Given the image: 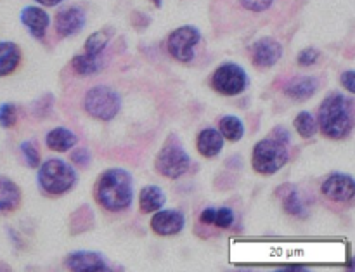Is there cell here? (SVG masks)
<instances>
[{
	"label": "cell",
	"instance_id": "6da1fadb",
	"mask_svg": "<svg viewBox=\"0 0 355 272\" xmlns=\"http://www.w3.org/2000/svg\"><path fill=\"white\" fill-rule=\"evenodd\" d=\"M97 205L107 212H125L134 200V179L123 169H110L99 176L94 189Z\"/></svg>",
	"mask_w": 355,
	"mask_h": 272
},
{
	"label": "cell",
	"instance_id": "7a4b0ae2",
	"mask_svg": "<svg viewBox=\"0 0 355 272\" xmlns=\"http://www.w3.org/2000/svg\"><path fill=\"white\" fill-rule=\"evenodd\" d=\"M318 128L333 141H342L352 130V99L340 92L324 97L318 111Z\"/></svg>",
	"mask_w": 355,
	"mask_h": 272
},
{
	"label": "cell",
	"instance_id": "3957f363",
	"mask_svg": "<svg viewBox=\"0 0 355 272\" xmlns=\"http://www.w3.org/2000/svg\"><path fill=\"white\" fill-rule=\"evenodd\" d=\"M38 186L49 196H62L76 184V172L69 163L51 158L38 169Z\"/></svg>",
	"mask_w": 355,
	"mask_h": 272
},
{
	"label": "cell",
	"instance_id": "277c9868",
	"mask_svg": "<svg viewBox=\"0 0 355 272\" xmlns=\"http://www.w3.org/2000/svg\"><path fill=\"white\" fill-rule=\"evenodd\" d=\"M290 160L288 144H283L274 137H266L257 142L252 155V167L260 176H274Z\"/></svg>",
	"mask_w": 355,
	"mask_h": 272
},
{
	"label": "cell",
	"instance_id": "5b68a950",
	"mask_svg": "<svg viewBox=\"0 0 355 272\" xmlns=\"http://www.w3.org/2000/svg\"><path fill=\"white\" fill-rule=\"evenodd\" d=\"M83 108L87 114L99 121H110L120 113L121 110V97L114 89L107 85L92 87L85 94L83 99Z\"/></svg>",
	"mask_w": 355,
	"mask_h": 272
},
{
	"label": "cell",
	"instance_id": "8992f818",
	"mask_svg": "<svg viewBox=\"0 0 355 272\" xmlns=\"http://www.w3.org/2000/svg\"><path fill=\"white\" fill-rule=\"evenodd\" d=\"M155 169L162 177L177 180L186 176L187 170L191 169V156L179 142L166 141V144L159 149L156 156Z\"/></svg>",
	"mask_w": 355,
	"mask_h": 272
},
{
	"label": "cell",
	"instance_id": "52a82bcc",
	"mask_svg": "<svg viewBox=\"0 0 355 272\" xmlns=\"http://www.w3.org/2000/svg\"><path fill=\"white\" fill-rule=\"evenodd\" d=\"M250 80L245 69L236 62H224L214 71L210 78V85L220 96L232 97L239 96L246 90Z\"/></svg>",
	"mask_w": 355,
	"mask_h": 272
},
{
	"label": "cell",
	"instance_id": "ba28073f",
	"mask_svg": "<svg viewBox=\"0 0 355 272\" xmlns=\"http://www.w3.org/2000/svg\"><path fill=\"white\" fill-rule=\"evenodd\" d=\"M201 31L200 28L184 24L170 33L166 47H168L170 56L180 62H189L194 58V49L200 44Z\"/></svg>",
	"mask_w": 355,
	"mask_h": 272
},
{
	"label": "cell",
	"instance_id": "9c48e42d",
	"mask_svg": "<svg viewBox=\"0 0 355 272\" xmlns=\"http://www.w3.org/2000/svg\"><path fill=\"white\" fill-rule=\"evenodd\" d=\"M321 193L331 201L338 203H350L355 194V182L354 177L349 173L335 172L329 177H326L324 182L321 184Z\"/></svg>",
	"mask_w": 355,
	"mask_h": 272
},
{
	"label": "cell",
	"instance_id": "30bf717a",
	"mask_svg": "<svg viewBox=\"0 0 355 272\" xmlns=\"http://www.w3.org/2000/svg\"><path fill=\"white\" fill-rule=\"evenodd\" d=\"M283 56V45L272 37H263L257 40L252 47V61L257 68H272Z\"/></svg>",
	"mask_w": 355,
	"mask_h": 272
},
{
	"label": "cell",
	"instance_id": "8fae6325",
	"mask_svg": "<svg viewBox=\"0 0 355 272\" xmlns=\"http://www.w3.org/2000/svg\"><path fill=\"white\" fill-rule=\"evenodd\" d=\"M186 217L179 210H156L151 219V229L158 236H175L182 232Z\"/></svg>",
	"mask_w": 355,
	"mask_h": 272
},
{
	"label": "cell",
	"instance_id": "7c38bea8",
	"mask_svg": "<svg viewBox=\"0 0 355 272\" xmlns=\"http://www.w3.org/2000/svg\"><path fill=\"white\" fill-rule=\"evenodd\" d=\"M87 24L85 12L80 7H66L55 14L54 26L59 37H73Z\"/></svg>",
	"mask_w": 355,
	"mask_h": 272
},
{
	"label": "cell",
	"instance_id": "4fadbf2b",
	"mask_svg": "<svg viewBox=\"0 0 355 272\" xmlns=\"http://www.w3.org/2000/svg\"><path fill=\"white\" fill-rule=\"evenodd\" d=\"M64 266L73 272H107L106 259L96 252H75L66 257Z\"/></svg>",
	"mask_w": 355,
	"mask_h": 272
},
{
	"label": "cell",
	"instance_id": "5bb4252c",
	"mask_svg": "<svg viewBox=\"0 0 355 272\" xmlns=\"http://www.w3.org/2000/svg\"><path fill=\"white\" fill-rule=\"evenodd\" d=\"M21 23L30 30L35 38H44L49 24H51V16L44 9L37 6H28L21 10Z\"/></svg>",
	"mask_w": 355,
	"mask_h": 272
},
{
	"label": "cell",
	"instance_id": "9a60e30c",
	"mask_svg": "<svg viewBox=\"0 0 355 272\" xmlns=\"http://www.w3.org/2000/svg\"><path fill=\"white\" fill-rule=\"evenodd\" d=\"M319 90V80L314 76H295L284 85V94L293 101H307Z\"/></svg>",
	"mask_w": 355,
	"mask_h": 272
},
{
	"label": "cell",
	"instance_id": "2e32d148",
	"mask_svg": "<svg viewBox=\"0 0 355 272\" xmlns=\"http://www.w3.org/2000/svg\"><path fill=\"white\" fill-rule=\"evenodd\" d=\"M196 148L198 153L205 158H215L224 149V137L217 128H205L198 134Z\"/></svg>",
	"mask_w": 355,
	"mask_h": 272
},
{
	"label": "cell",
	"instance_id": "e0dca14e",
	"mask_svg": "<svg viewBox=\"0 0 355 272\" xmlns=\"http://www.w3.org/2000/svg\"><path fill=\"white\" fill-rule=\"evenodd\" d=\"M21 200H23V194H21L19 186L7 177H0V212L2 214L16 212Z\"/></svg>",
	"mask_w": 355,
	"mask_h": 272
},
{
	"label": "cell",
	"instance_id": "ac0fdd59",
	"mask_svg": "<svg viewBox=\"0 0 355 272\" xmlns=\"http://www.w3.org/2000/svg\"><path fill=\"white\" fill-rule=\"evenodd\" d=\"M76 142H78L76 135L66 127H55L45 135V144H47L51 151L55 153L69 151L71 148H75Z\"/></svg>",
	"mask_w": 355,
	"mask_h": 272
},
{
	"label": "cell",
	"instance_id": "d6986e66",
	"mask_svg": "<svg viewBox=\"0 0 355 272\" xmlns=\"http://www.w3.org/2000/svg\"><path fill=\"white\" fill-rule=\"evenodd\" d=\"M166 196L162 187L146 186L139 193V210L141 214H155L156 210L163 208Z\"/></svg>",
	"mask_w": 355,
	"mask_h": 272
},
{
	"label": "cell",
	"instance_id": "ffe728a7",
	"mask_svg": "<svg viewBox=\"0 0 355 272\" xmlns=\"http://www.w3.org/2000/svg\"><path fill=\"white\" fill-rule=\"evenodd\" d=\"M234 212L227 207L220 208H205L200 214V222L205 226H215V228L227 229L234 224Z\"/></svg>",
	"mask_w": 355,
	"mask_h": 272
},
{
	"label": "cell",
	"instance_id": "44dd1931",
	"mask_svg": "<svg viewBox=\"0 0 355 272\" xmlns=\"http://www.w3.org/2000/svg\"><path fill=\"white\" fill-rule=\"evenodd\" d=\"M21 62V49L14 42H0V76L16 71Z\"/></svg>",
	"mask_w": 355,
	"mask_h": 272
},
{
	"label": "cell",
	"instance_id": "7402d4cb",
	"mask_svg": "<svg viewBox=\"0 0 355 272\" xmlns=\"http://www.w3.org/2000/svg\"><path fill=\"white\" fill-rule=\"evenodd\" d=\"M73 69H75L78 75L89 76V75H96L99 73L101 69L104 68V58L103 54L101 56H90V54H76L71 61Z\"/></svg>",
	"mask_w": 355,
	"mask_h": 272
},
{
	"label": "cell",
	"instance_id": "603a6c76",
	"mask_svg": "<svg viewBox=\"0 0 355 272\" xmlns=\"http://www.w3.org/2000/svg\"><path fill=\"white\" fill-rule=\"evenodd\" d=\"M218 132L222 134V137L227 139L231 142L241 141L243 135H245V125L234 114H225L218 121Z\"/></svg>",
	"mask_w": 355,
	"mask_h": 272
},
{
	"label": "cell",
	"instance_id": "cb8c5ba5",
	"mask_svg": "<svg viewBox=\"0 0 355 272\" xmlns=\"http://www.w3.org/2000/svg\"><path fill=\"white\" fill-rule=\"evenodd\" d=\"M293 127L302 139L314 137L315 132L319 130L318 120H315V117L311 111H302V113H298L293 121Z\"/></svg>",
	"mask_w": 355,
	"mask_h": 272
},
{
	"label": "cell",
	"instance_id": "d4e9b609",
	"mask_svg": "<svg viewBox=\"0 0 355 272\" xmlns=\"http://www.w3.org/2000/svg\"><path fill=\"white\" fill-rule=\"evenodd\" d=\"M110 40H111V31L107 30L94 31V33L85 40V54L101 56L104 52V49L107 47V44H110Z\"/></svg>",
	"mask_w": 355,
	"mask_h": 272
},
{
	"label": "cell",
	"instance_id": "484cf974",
	"mask_svg": "<svg viewBox=\"0 0 355 272\" xmlns=\"http://www.w3.org/2000/svg\"><path fill=\"white\" fill-rule=\"evenodd\" d=\"M283 208L288 215H293V217H305V205L302 200L300 193L297 189H291L286 196L283 198Z\"/></svg>",
	"mask_w": 355,
	"mask_h": 272
},
{
	"label": "cell",
	"instance_id": "4316f807",
	"mask_svg": "<svg viewBox=\"0 0 355 272\" xmlns=\"http://www.w3.org/2000/svg\"><path fill=\"white\" fill-rule=\"evenodd\" d=\"M17 121V108L12 103L0 104V127L12 128Z\"/></svg>",
	"mask_w": 355,
	"mask_h": 272
},
{
	"label": "cell",
	"instance_id": "83f0119b",
	"mask_svg": "<svg viewBox=\"0 0 355 272\" xmlns=\"http://www.w3.org/2000/svg\"><path fill=\"white\" fill-rule=\"evenodd\" d=\"M21 153H23L28 167H31V169H38V165H40V151H38L37 146H35L33 142L24 141L23 144H21Z\"/></svg>",
	"mask_w": 355,
	"mask_h": 272
},
{
	"label": "cell",
	"instance_id": "f1b7e54d",
	"mask_svg": "<svg viewBox=\"0 0 355 272\" xmlns=\"http://www.w3.org/2000/svg\"><path fill=\"white\" fill-rule=\"evenodd\" d=\"M319 58H321V54H319L318 49L307 47L297 56V62L302 68H311V66H314L319 61Z\"/></svg>",
	"mask_w": 355,
	"mask_h": 272
},
{
	"label": "cell",
	"instance_id": "f546056e",
	"mask_svg": "<svg viewBox=\"0 0 355 272\" xmlns=\"http://www.w3.org/2000/svg\"><path fill=\"white\" fill-rule=\"evenodd\" d=\"M239 3L252 12H263V10L272 7L274 0H239Z\"/></svg>",
	"mask_w": 355,
	"mask_h": 272
},
{
	"label": "cell",
	"instance_id": "4dcf8cb0",
	"mask_svg": "<svg viewBox=\"0 0 355 272\" xmlns=\"http://www.w3.org/2000/svg\"><path fill=\"white\" fill-rule=\"evenodd\" d=\"M90 160H92V156H90L89 149H85V148L76 149V151H73V155H71V162L75 163L76 167H80V169H87L90 163Z\"/></svg>",
	"mask_w": 355,
	"mask_h": 272
},
{
	"label": "cell",
	"instance_id": "1f68e13d",
	"mask_svg": "<svg viewBox=\"0 0 355 272\" xmlns=\"http://www.w3.org/2000/svg\"><path fill=\"white\" fill-rule=\"evenodd\" d=\"M270 137L277 139V141L283 142V144H290V141H291L290 132H288L284 127H276V128H274V130L270 132Z\"/></svg>",
	"mask_w": 355,
	"mask_h": 272
},
{
	"label": "cell",
	"instance_id": "d6a6232c",
	"mask_svg": "<svg viewBox=\"0 0 355 272\" xmlns=\"http://www.w3.org/2000/svg\"><path fill=\"white\" fill-rule=\"evenodd\" d=\"M354 78H355V73L352 71V69H349V71H345L342 75V85L345 87V90H349L350 94H354L355 92V82H354Z\"/></svg>",
	"mask_w": 355,
	"mask_h": 272
},
{
	"label": "cell",
	"instance_id": "836d02e7",
	"mask_svg": "<svg viewBox=\"0 0 355 272\" xmlns=\"http://www.w3.org/2000/svg\"><path fill=\"white\" fill-rule=\"evenodd\" d=\"M33 2L42 3V6H45V7H54V6H58V3H61L62 0H33Z\"/></svg>",
	"mask_w": 355,
	"mask_h": 272
},
{
	"label": "cell",
	"instance_id": "e575fe53",
	"mask_svg": "<svg viewBox=\"0 0 355 272\" xmlns=\"http://www.w3.org/2000/svg\"><path fill=\"white\" fill-rule=\"evenodd\" d=\"M153 3H155L156 7H162V3H163V0H151Z\"/></svg>",
	"mask_w": 355,
	"mask_h": 272
}]
</instances>
